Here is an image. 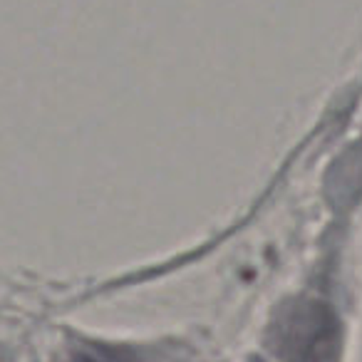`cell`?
I'll list each match as a JSON object with an SVG mask.
<instances>
[{
  "label": "cell",
  "mask_w": 362,
  "mask_h": 362,
  "mask_svg": "<svg viewBox=\"0 0 362 362\" xmlns=\"http://www.w3.org/2000/svg\"><path fill=\"white\" fill-rule=\"evenodd\" d=\"M281 342L293 362H335L340 330L330 310L313 303L288 315Z\"/></svg>",
  "instance_id": "cell-1"
},
{
  "label": "cell",
  "mask_w": 362,
  "mask_h": 362,
  "mask_svg": "<svg viewBox=\"0 0 362 362\" xmlns=\"http://www.w3.org/2000/svg\"><path fill=\"white\" fill-rule=\"evenodd\" d=\"M75 362H122V360H112V357H105V355H80Z\"/></svg>",
  "instance_id": "cell-2"
}]
</instances>
